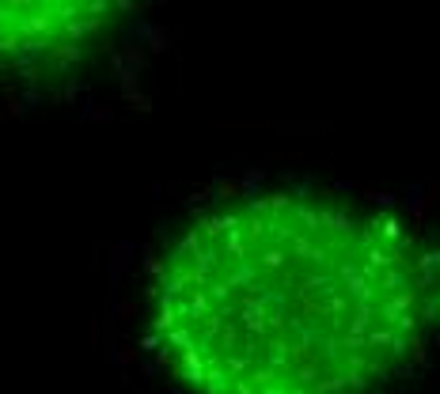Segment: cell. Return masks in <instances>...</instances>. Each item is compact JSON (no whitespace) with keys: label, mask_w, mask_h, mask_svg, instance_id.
<instances>
[{"label":"cell","mask_w":440,"mask_h":394,"mask_svg":"<svg viewBox=\"0 0 440 394\" xmlns=\"http://www.w3.org/2000/svg\"><path fill=\"white\" fill-rule=\"evenodd\" d=\"M148 334L186 394H380L440 337V239L323 186L217 197L159 247Z\"/></svg>","instance_id":"cell-1"},{"label":"cell","mask_w":440,"mask_h":394,"mask_svg":"<svg viewBox=\"0 0 440 394\" xmlns=\"http://www.w3.org/2000/svg\"><path fill=\"white\" fill-rule=\"evenodd\" d=\"M141 0H0V80L53 84L91 69Z\"/></svg>","instance_id":"cell-2"}]
</instances>
